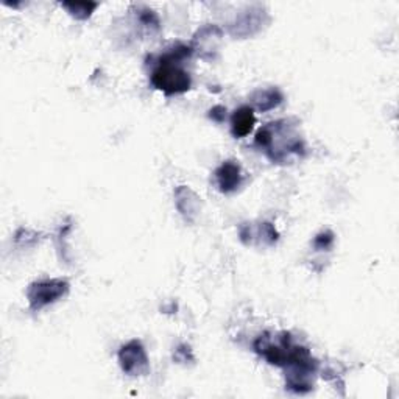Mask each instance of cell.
<instances>
[{
    "instance_id": "obj_6",
    "label": "cell",
    "mask_w": 399,
    "mask_h": 399,
    "mask_svg": "<svg viewBox=\"0 0 399 399\" xmlns=\"http://www.w3.org/2000/svg\"><path fill=\"white\" fill-rule=\"evenodd\" d=\"M66 8H69L72 11V15L80 17V19H86L91 11H93L97 3H83V2H77V3H64Z\"/></svg>"
},
{
    "instance_id": "obj_3",
    "label": "cell",
    "mask_w": 399,
    "mask_h": 399,
    "mask_svg": "<svg viewBox=\"0 0 399 399\" xmlns=\"http://www.w3.org/2000/svg\"><path fill=\"white\" fill-rule=\"evenodd\" d=\"M122 370L130 376H141L148 370V359L139 342H130L119 352Z\"/></svg>"
},
{
    "instance_id": "obj_7",
    "label": "cell",
    "mask_w": 399,
    "mask_h": 399,
    "mask_svg": "<svg viewBox=\"0 0 399 399\" xmlns=\"http://www.w3.org/2000/svg\"><path fill=\"white\" fill-rule=\"evenodd\" d=\"M260 94H263L264 100H263V102H258V108L263 109V111H265V103H268V104H267L268 109H272V108L276 107V104L281 102V99H283V97H281V94L278 93L276 89L265 91V93H260Z\"/></svg>"
},
{
    "instance_id": "obj_1",
    "label": "cell",
    "mask_w": 399,
    "mask_h": 399,
    "mask_svg": "<svg viewBox=\"0 0 399 399\" xmlns=\"http://www.w3.org/2000/svg\"><path fill=\"white\" fill-rule=\"evenodd\" d=\"M189 55H191V49L185 47V45H178V47L162 56L158 68L152 74L153 86L167 95L182 94L189 91L191 77L185 69L178 66V61L185 60Z\"/></svg>"
},
{
    "instance_id": "obj_4",
    "label": "cell",
    "mask_w": 399,
    "mask_h": 399,
    "mask_svg": "<svg viewBox=\"0 0 399 399\" xmlns=\"http://www.w3.org/2000/svg\"><path fill=\"white\" fill-rule=\"evenodd\" d=\"M217 181L221 192H233L240 186L242 182V173L240 167L234 162H225L217 170Z\"/></svg>"
},
{
    "instance_id": "obj_5",
    "label": "cell",
    "mask_w": 399,
    "mask_h": 399,
    "mask_svg": "<svg viewBox=\"0 0 399 399\" xmlns=\"http://www.w3.org/2000/svg\"><path fill=\"white\" fill-rule=\"evenodd\" d=\"M254 123H256V117H254L253 108L242 107L231 117V132L235 137H245L251 133Z\"/></svg>"
},
{
    "instance_id": "obj_2",
    "label": "cell",
    "mask_w": 399,
    "mask_h": 399,
    "mask_svg": "<svg viewBox=\"0 0 399 399\" xmlns=\"http://www.w3.org/2000/svg\"><path fill=\"white\" fill-rule=\"evenodd\" d=\"M69 290V285L66 281L61 279H52V281H42V283H36L30 287L29 290V299L30 306L33 311L42 309L54 301L64 297Z\"/></svg>"
}]
</instances>
